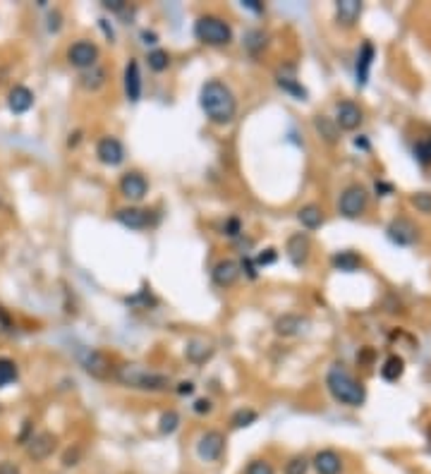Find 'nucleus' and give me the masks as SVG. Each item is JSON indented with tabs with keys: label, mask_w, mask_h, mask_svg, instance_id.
I'll return each instance as SVG.
<instances>
[{
	"label": "nucleus",
	"mask_w": 431,
	"mask_h": 474,
	"mask_svg": "<svg viewBox=\"0 0 431 474\" xmlns=\"http://www.w3.org/2000/svg\"><path fill=\"white\" fill-rule=\"evenodd\" d=\"M223 453H225V436L216 431V429L204 431L199 436V441H196V455L204 463H218L223 458Z\"/></svg>",
	"instance_id": "obj_7"
},
{
	"label": "nucleus",
	"mask_w": 431,
	"mask_h": 474,
	"mask_svg": "<svg viewBox=\"0 0 431 474\" xmlns=\"http://www.w3.org/2000/svg\"><path fill=\"white\" fill-rule=\"evenodd\" d=\"M0 316H3V314H0Z\"/></svg>",
	"instance_id": "obj_47"
},
{
	"label": "nucleus",
	"mask_w": 431,
	"mask_h": 474,
	"mask_svg": "<svg viewBox=\"0 0 431 474\" xmlns=\"http://www.w3.org/2000/svg\"><path fill=\"white\" fill-rule=\"evenodd\" d=\"M116 378L128 388L137 390H151V393H158V390H166L170 385V378L166 374H158V371H151L147 366L139 364H125L116 371Z\"/></svg>",
	"instance_id": "obj_3"
},
{
	"label": "nucleus",
	"mask_w": 431,
	"mask_h": 474,
	"mask_svg": "<svg viewBox=\"0 0 431 474\" xmlns=\"http://www.w3.org/2000/svg\"><path fill=\"white\" fill-rule=\"evenodd\" d=\"M116 220L120 225L130 227V230H144V227H149L151 223V213L147 208H139V206H125L116 211Z\"/></svg>",
	"instance_id": "obj_12"
},
{
	"label": "nucleus",
	"mask_w": 431,
	"mask_h": 474,
	"mask_svg": "<svg viewBox=\"0 0 431 474\" xmlns=\"http://www.w3.org/2000/svg\"><path fill=\"white\" fill-rule=\"evenodd\" d=\"M199 106L213 125H230L237 115V98L223 81L211 79L201 86Z\"/></svg>",
	"instance_id": "obj_1"
},
{
	"label": "nucleus",
	"mask_w": 431,
	"mask_h": 474,
	"mask_svg": "<svg viewBox=\"0 0 431 474\" xmlns=\"http://www.w3.org/2000/svg\"><path fill=\"white\" fill-rule=\"evenodd\" d=\"M333 123L338 125V130L352 132V130H357L359 125L364 123V113H362V108H359L357 103H354V101H340V103L335 106Z\"/></svg>",
	"instance_id": "obj_8"
},
{
	"label": "nucleus",
	"mask_w": 431,
	"mask_h": 474,
	"mask_svg": "<svg viewBox=\"0 0 431 474\" xmlns=\"http://www.w3.org/2000/svg\"><path fill=\"white\" fill-rule=\"evenodd\" d=\"M211 276H213L216 286L230 288V286H235V281L240 278V266H237L235 261H233V259H223V261H218L213 266Z\"/></svg>",
	"instance_id": "obj_16"
},
{
	"label": "nucleus",
	"mask_w": 431,
	"mask_h": 474,
	"mask_svg": "<svg viewBox=\"0 0 431 474\" xmlns=\"http://www.w3.org/2000/svg\"><path fill=\"white\" fill-rule=\"evenodd\" d=\"M386 232H388V239L396 244H401V247H408L417 239V227L410 223L408 218H396L391 220V225L386 227Z\"/></svg>",
	"instance_id": "obj_14"
},
{
	"label": "nucleus",
	"mask_w": 431,
	"mask_h": 474,
	"mask_svg": "<svg viewBox=\"0 0 431 474\" xmlns=\"http://www.w3.org/2000/svg\"><path fill=\"white\" fill-rule=\"evenodd\" d=\"M366 204H369V194L362 185H350L345 187V192L340 194V216L345 218H359L366 211Z\"/></svg>",
	"instance_id": "obj_5"
},
{
	"label": "nucleus",
	"mask_w": 431,
	"mask_h": 474,
	"mask_svg": "<svg viewBox=\"0 0 431 474\" xmlns=\"http://www.w3.org/2000/svg\"><path fill=\"white\" fill-rule=\"evenodd\" d=\"M362 15V3L359 0H338L335 3V22L343 27H352Z\"/></svg>",
	"instance_id": "obj_17"
},
{
	"label": "nucleus",
	"mask_w": 431,
	"mask_h": 474,
	"mask_svg": "<svg viewBox=\"0 0 431 474\" xmlns=\"http://www.w3.org/2000/svg\"><path fill=\"white\" fill-rule=\"evenodd\" d=\"M297 220H300L302 227H307V230H316V227L323 225V211L316 204H307L297 211Z\"/></svg>",
	"instance_id": "obj_23"
},
{
	"label": "nucleus",
	"mask_w": 431,
	"mask_h": 474,
	"mask_svg": "<svg viewBox=\"0 0 431 474\" xmlns=\"http://www.w3.org/2000/svg\"><path fill=\"white\" fill-rule=\"evenodd\" d=\"M0 474H22V470L15 463H8V460H5V463H0Z\"/></svg>",
	"instance_id": "obj_41"
},
{
	"label": "nucleus",
	"mask_w": 431,
	"mask_h": 474,
	"mask_svg": "<svg viewBox=\"0 0 431 474\" xmlns=\"http://www.w3.org/2000/svg\"><path fill=\"white\" fill-rule=\"evenodd\" d=\"M245 46L250 48L252 53H259V50L266 46V34H264V31H259V29L250 31V34L245 36Z\"/></svg>",
	"instance_id": "obj_33"
},
{
	"label": "nucleus",
	"mask_w": 431,
	"mask_h": 474,
	"mask_svg": "<svg viewBox=\"0 0 431 474\" xmlns=\"http://www.w3.org/2000/svg\"><path fill=\"white\" fill-rule=\"evenodd\" d=\"M67 62L77 69H91L99 65V46L91 41H74L72 46L67 48Z\"/></svg>",
	"instance_id": "obj_6"
},
{
	"label": "nucleus",
	"mask_w": 431,
	"mask_h": 474,
	"mask_svg": "<svg viewBox=\"0 0 431 474\" xmlns=\"http://www.w3.org/2000/svg\"><path fill=\"white\" fill-rule=\"evenodd\" d=\"M304 326H307V319H304V316H300V314H283L281 319L276 321L274 328H276L278 336L290 338V336H297V333H302Z\"/></svg>",
	"instance_id": "obj_19"
},
{
	"label": "nucleus",
	"mask_w": 431,
	"mask_h": 474,
	"mask_svg": "<svg viewBox=\"0 0 431 474\" xmlns=\"http://www.w3.org/2000/svg\"><path fill=\"white\" fill-rule=\"evenodd\" d=\"M257 419H259L257 410L242 407V410H237V412L230 417V427H233V429H247V427L254 424Z\"/></svg>",
	"instance_id": "obj_28"
},
{
	"label": "nucleus",
	"mask_w": 431,
	"mask_h": 474,
	"mask_svg": "<svg viewBox=\"0 0 431 474\" xmlns=\"http://www.w3.org/2000/svg\"><path fill=\"white\" fill-rule=\"evenodd\" d=\"M415 156H417V161L424 163V166H427V163H431V137L417 144V147H415Z\"/></svg>",
	"instance_id": "obj_37"
},
{
	"label": "nucleus",
	"mask_w": 431,
	"mask_h": 474,
	"mask_svg": "<svg viewBox=\"0 0 431 474\" xmlns=\"http://www.w3.org/2000/svg\"><path fill=\"white\" fill-rule=\"evenodd\" d=\"M314 130L319 132V135L326 139L328 144H335L340 137V130L338 125L333 123V118H326V115H316L314 118Z\"/></svg>",
	"instance_id": "obj_25"
},
{
	"label": "nucleus",
	"mask_w": 431,
	"mask_h": 474,
	"mask_svg": "<svg viewBox=\"0 0 431 474\" xmlns=\"http://www.w3.org/2000/svg\"><path fill=\"white\" fill-rule=\"evenodd\" d=\"M84 366H86L89 374L106 378L108 371H111V359H108L103 352H89V357L84 359Z\"/></svg>",
	"instance_id": "obj_24"
},
{
	"label": "nucleus",
	"mask_w": 431,
	"mask_h": 474,
	"mask_svg": "<svg viewBox=\"0 0 431 474\" xmlns=\"http://www.w3.org/2000/svg\"><path fill=\"white\" fill-rule=\"evenodd\" d=\"M142 39H144V43H156V34H151V31H144Z\"/></svg>",
	"instance_id": "obj_45"
},
{
	"label": "nucleus",
	"mask_w": 431,
	"mask_h": 474,
	"mask_svg": "<svg viewBox=\"0 0 431 474\" xmlns=\"http://www.w3.org/2000/svg\"><path fill=\"white\" fill-rule=\"evenodd\" d=\"M194 36L206 46H228L233 41V27L218 15H201L194 24Z\"/></svg>",
	"instance_id": "obj_4"
},
{
	"label": "nucleus",
	"mask_w": 431,
	"mask_h": 474,
	"mask_svg": "<svg viewBox=\"0 0 431 474\" xmlns=\"http://www.w3.org/2000/svg\"><path fill=\"white\" fill-rule=\"evenodd\" d=\"M403 371H405V362H403V357H398V355H391L381 366V376L386 381H398V378L403 376Z\"/></svg>",
	"instance_id": "obj_27"
},
{
	"label": "nucleus",
	"mask_w": 431,
	"mask_h": 474,
	"mask_svg": "<svg viewBox=\"0 0 431 474\" xmlns=\"http://www.w3.org/2000/svg\"><path fill=\"white\" fill-rule=\"evenodd\" d=\"M8 106L12 113L22 115V113H27L31 106H34V94H31L27 86H15V89H10L8 94Z\"/></svg>",
	"instance_id": "obj_20"
},
{
	"label": "nucleus",
	"mask_w": 431,
	"mask_h": 474,
	"mask_svg": "<svg viewBox=\"0 0 431 474\" xmlns=\"http://www.w3.org/2000/svg\"><path fill=\"white\" fill-rule=\"evenodd\" d=\"M149 192V182L139 170H130L120 178V194L128 201H142Z\"/></svg>",
	"instance_id": "obj_9"
},
{
	"label": "nucleus",
	"mask_w": 431,
	"mask_h": 474,
	"mask_svg": "<svg viewBox=\"0 0 431 474\" xmlns=\"http://www.w3.org/2000/svg\"><path fill=\"white\" fill-rule=\"evenodd\" d=\"M245 8H250V10H254V12H264V5H259L257 0H245Z\"/></svg>",
	"instance_id": "obj_44"
},
{
	"label": "nucleus",
	"mask_w": 431,
	"mask_h": 474,
	"mask_svg": "<svg viewBox=\"0 0 431 474\" xmlns=\"http://www.w3.org/2000/svg\"><path fill=\"white\" fill-rule=\"evenodd\" d=\"M240 230H242V225H240V220L237 218H230L228 223L223 225V232L228 237H237L240 235Z\"/></svg>",
	"instance_id": "obj_38"
},
{
	"label": "nucleus",
	"mask_w": 431,
	"mask_h": 474,
	"mask_svg": "<svg viewBox=\"0 0 431 474\" xmlns=\"http://www.w3.org/2000/svg\"><path fill=\"white\" fill-rule=\"evenodd\" d=\"M177 427H180V414H177L175 410H168V412H163L161 419H158V431H161V434H173Z\"/></svg>",
	"instance_id": "obj_32"
},
{
	"label": "nucleus",
	"mask_w": 431,
	"mask_h": 474,
	"mask_svg": "<svg viewBox=\"0 0 431 474\" xmlns=\"http://www.w3.org/2000/svg\"><path fill=\"white\" fill-rule=\"evenodd\" d=\"M211 410H213V402L208 400V397H201V400L194 402V412L196 414H208Z\"/></svg>",
	"instance_id": "obj_39"
},
{
	"label": "nucleus",
	"mask_w": 431,
	"mask_h": 474,
	"mask_svg": "<svg viewBox=\"0 0 431 474\" xmlns=\"http://www.w3.org/2000/svg\"><path fill=\"white\" fill-rule=\"evenodd\" d=\"M194 390V383H189V381H185V383H180V388H177V393L180 395H189Z\"/></svg>",
	"instance_id": "obj_43"
},
{
	"label": "nucleus",
	"mask_w": 431,
	"mask_h": 474,
	"mask_svg": "<svg viewBox=\"0 0 431 474\" xmlns=\"http://www.w3.org/2000/svg\"><path fill=\"white\" fill-rule=\"evenodd\" d=\"M245 474H276V467L269 463V460H252L247 465Z\"/></svg>",
	"instance_id": "obj_35"
},
{
	"label": "nucleus",
	"mask_w": 431,
	"mask_h": 474,
	"mask_svg": "<svg viewBox=\"0 0 431 474\" xmlns=\"http://www.w3.org/2000/svg\"><path fill=\"white\" fill-rule=\"evenodd\" d=\"M412 206L417 208L420 213H431V194L429 192H417V194H412Z\"/></svg>",
	"instance_id": "obj_34"
},
{
	"label": "nucleus",
	"mask_w": 431,
	"mask_h": 474,
	"mask_svg": "<svg viewBox=\"0 0 431 474\" xmlns=\"http://www.w3.org/2000/svg\"><path fill=\"white\" fill-rule=\"evenodd\" d=\"M106 84V69L103 67H91V69H84L82 72V86L89 91H99L101 86Z\"/></svg>",
	"instance_id": "obj_26"
},
{
	"label": "nucleus",
	"mask_w": 431,
	"mask_h": 474,
	"mask_svg": "<svg viewBox=\"0 0 431 474\" xmlns=\"http://www.w3.org/2000/svg\"><path fill=\"white\" fill-rule=\"evenodd\" d=\"M55 448H58V439H55L50 431H41L29 439L27 455H29V460H34V463H43V460H48L50 455H53Z\"/></svg>",
	"instance_id": "obj_10"
},
{
	"label": "nucleus",
	"mask_w": 431,
	"mask_h": 474,
	"mask_svg": "<svg viewBox=\"0 0 431 474\" xmlns=\"http://www.w3.org/2000/svg\"><path fill=\"white\" fill-rule=\"evenodd\" d=\"M125 94L132 103H137L142 98V72H139V62L130 60L128 67H125Z\"/></svg>",
	"instance_id": "obj_18"
},
{
	"label": "nucleus",
	"mask_w": 431,
	"mask_h": 474,
	"mask_svg": "<svg viewBox=\"0 0 431 474\" xmlns=\"http://www.w3.org/2000/svg\"><path fill=\"white\" fill-rule=\"evenodd\" d=\"M309 467H312L309 458H304V455H293V458L285 463L283 474H307Z\"/></svg>",
	"instance_id": "obj_31"
},
{
	"label": "nucleus",
	"mask_w": 431,
	"mask_h": 474,
	"mask_svg": "<svg viewBox=\"0 0 431 474\" xmlns=\"http://www.w3.org/2000/svg\"><path fill=\"white\" fill-rule=\"evenodd\" d=\"M278 84H281L285 91L293 94V96H297V98H304V96H307V91H304L302 86L297 84V81H295L293 77H281V79H278Z\"/></svg>",
	"instance_id": "obj_36"
},
{
	"label": "nucleus",
	"mask_w": 431,
	"mask_h": 474,
	"mask_svg": "<svg viewBox=\"0 0 431 474\" xmlns=\"http://www.w3.org/2000/svg\"><path fill=\"white\" fill-rule=\"evenodd\" d=\"M147 60H149V67L154 69V72H166L168 65H170V55H168V50H161V48L151 50V53L147 55Z\"/></svg>",
	"instance_id": "obj_29"
},
{
	"label": "nucleus",
	"mask_w": 431,
	"mask_h": 474,
	"mask_svg": "<svg viewBox=\"0 0 431 474\" xmlns=\"http://www.w3.org/2000/svg\"><path fill=\"white\" fill-rule=\"evenodd\" d=\"M17 378V364L8 357H0V388L10 385Z\"/></svg>",
	"instance_id": "obj_30"
},
{
	"label": "nucleus",
	"mask_w": 431,
	"mask_h": 474,
	"mask_svg": "<svg viewBox=\"0 0 431 474\" xmlns=\"http://www.w3.org/2000/svg\"><path fill=\"white\" fill-rule=\"evenodd\" d=\"M331 266L335 271H343V273H354V271L362 269V259L354 254V252H338L331 259Z\"/></svg>",
	"instance_id": "obj_22"
},
{
	"label": "nucleus",
	"mask_w": 431,
	"mask_h": 474,
	"mask_svg": "<svg viewBox=\"0 0 431 474\" xmlns=\"http://www.w3.org/2000/svg\"><path fill=\"white\" fill-rule=\"evenodd\" d=\"M103 8L113 10V12H120V10H125V0H103Z\"/></svg>",
	"instance_id": "obj_42"
},
{
	"label": "nucleus",
	"mask_w": 431,
	"mask_h": 474,
	"mask_svg": "<svg viewBox=\"0 0 431 474\" xmlns=\"http://www.w3.org/2000/svg\"><path fill=\"white\" fill-rule=\"evenodd\" d=\"M96 156H99V161L103 163V166L116 168V166H120V163L125 161V147L120 144V139H116V137H103L96 144Z\"/></svg>",
	"instance_id": "obj_11"
},
{
	"label": "nucleus",
	"mask_w": 431,
	"mask_h": 474,
	"mask_svg": "<svg viewBox=\"0 0 431 474\" xmlns=\"http://www.w3.org/2000/svg\"><path fill=\"white\" fill-rule=\"evenodd\" d=\"M309 237L302 235V232H297L288 239V244H285V254H288L290 261L295 264V266H302V264H307L309 259Z\"/></svg>",
	"instance_id": "obj_15"
},
{
	"label": "nucleus",
	"mask_w": 431,
	"mask_h": 474,
	"mask_svg": "<svg viewBox=\"0 0 431 474\" xmlns=\"http://www.w3.org/2000/svg\"><path fill=\"white\" fill-rule=\"evenodd\" d=\"M374 43L371 41H364L362 43V48H359V53H357V84L359 86H364L366 84V79H369V69H371V62H374Z\"/></svg>",
	"instance_id": "obj_21"
},
{
	"label": "nucleus",
	"mask_w": 431,
	"mask_h": 474,
	"mask_svg": "<svg viewBox=\"0 0 431 474\" xmlns=\"http://www.w3.org/2000/svg\"><path fill=\"white\" fill-rule=\"evenodd\" d=\"M326 388L333 395L335 402L347 407H359L366 400V388L362 381H357L343 364H333L326 374Z\"/></svg>",
	"instance_id": "obj_2"
},
{
	"label": "nucleus",
	"mask_w": 431,
	"mask_h": 474,
	"mask_svg": "<svg viewBox=\"0 0 431 474\" xmlns=\"http://www.w3.org/2000/svg\"><path fill=\"white\" fill-rule=\"evenodd\" d=\"M79 458H82L79 448H74V451H67V455L62 458V465H65V467H74V465L79 463Z\"/></svg>",
	"instance_id": "obj_40"
},
{
	"label": "nucleus",
	"mask_w": 431,
	"mask_h": 474,
	"mask_svg": "<svg viewBox=\"0 0 431 474\" xmlns=\"http://www.w3.org/2000/svg\"><path fill=\"white\" fill-rule=\"evenodd\" d=\"M354 147H362V149H369V142H366V139H354Z\"/></svg>",
	"instance_id": "obj_46"
},
{
	"label": "nucleus",
	"mask_w": 431,
	"mask_h": 474,
	"mask_svg": "<svg viewBox=\"0 0 431 474\" xmlns=\"http://www.w3.org/2000/svg\"><path fill=\"white\" fill-rule=\"evenodd\" d=\"M312 467L316 474H343V458H340L338 453L331 451V448H326V451H319L314 455L312 460Z\"/></svg>",
	"instance_id": "obj_13"
}]
</instances>
